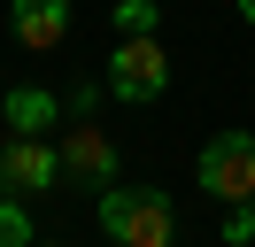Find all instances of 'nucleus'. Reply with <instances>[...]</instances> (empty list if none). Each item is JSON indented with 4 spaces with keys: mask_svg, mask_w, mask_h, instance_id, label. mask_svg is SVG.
I'll list each match as a JSON object with an SVG mask.
<instances>
[{
    "mask_svg": "<svg viewBox=\"0 0 255 247\" xmlns=\"http://www.w3.org/2000/svg\"><path fill=\"white\" fill-rule=\"evenodd\" d=\"M201 185L224 209H248L255 201V131H217L201 147Z\"/></svg>",
    "mask_w": 255,
    "mask_h": 247,
    "instance_id": "2",
    "label": "nucleus"
},
{
    "mask_svg": "<svg viewBox=\"0 0 255 247\" xmlns=\"http://www.w3.org/2000/svg\"><path fill=\"white\" fill-rule=\"evenodd\" d=\"M62 178H85V185H101V193L116 185V139L101 131V124H70V139H62Z\"/></svg>",
    "mask_w": 255,
    "mask_h": 247,
    "instance_id": "5",
    "label": "nucleus"
},
{
    "mask_svg": "<svg viewBox=\"0 0 255 247\" xmlns=\"http://www.w3.org/2000/svg\"><path fill=\"white\" fill-rule=\"evenodd\" d=\"M255 240V201H248V209H232V216H224V247H248Z\"/></svg>",
    "mask_w": 255,
    "mask_h": 247,
    "instance_id": "10",
    "label": "nucleus"
},
{
    "mask_svg": "<svg viewBox=\"0 0 255 247\" xmlns=\"http://www.w3.org/2000/svg\"><path fill=\"white\" fill-rule=\"evenodd\" d=\"M0 185L16 201L54 193V185H62V147H47V139H8V147H0Z\"/></svg>",
    "mask_w": 255,
    "mask_h": 247,
    "instance_id": "4",
    "label": "nucleus"
},
{
    "mask_svg": "<svg viewBox=\"0 0 255 247\" xmlns=\"http://www.w3.org/2000/svg\"><path fill=\"white\" fill-rule=\"evenodd\" d=\"M54 116H62V101H54L47 85H16V93H8V131H16V139H47Z\"/></svg>",
    "mask_w": 255,
    "mask_h": 247,
    "instance_id": "7",
    "label": "nucleus"
},
{
    "mask_svg": "<svg viewBox=\"0 0 255 247\" xmlns=\"http://www.w3.org/2000/svg\"><path fill=\"white\" fill-rule=\"evenodd\" d=\"M109 93L131 101V108L162 101V93H170V54H162V39H116V54H109Z\"/></svg>",
    "mask_w": 255,
    "mask_h": 247,
    "instance_id": "3",
    "label": "nucleus"
},
{
    "mask_svg": "<svg viewBox=\"0 0 255 247\" xmlns=\"http://www.w3.org/2000/svg\"><path fill=\"white\" fill-rule=\"evenodd\" d=\"M0 247H39L31 240V209H23L16 193H0Z\"/></svg>",
    "mask_w": 255,
    "mask_h": 247,
    "instance_id": "9",
    "label": "nucleus"
},
{
    "mask_svg": "<svg viewBox=\"0 0 255 247\" xmlns=\"http://www.w3.org/2000/svg\"><path fill=\"white\" fill-rule=\"evenodd\" d=\"M8 31H16L31 54H54L70 39V0H16L8 8Z\"/></svg>",
    "mask_w": 255,
    "mask_h": 247,
    "instance_id": "6",
    "label": "nucleus"
},
{
    "mask_svg": "<svg viewBox=\"0 0 255 247\" xmlns=\"http://www.w3.org/2000/svg\"><path fill=\"white\" fill-rule=\"evenodd\" d=\"M101 232L116 247H170L178 240V201L155 185H109L101 193Z\"/></svg>",
    "mask_w": 255,
    "mask_h": 247,
    "instance_id": "1",
    "label": "nucleus"
},
{
    "mask_svg": "<svg viewBox=\"0 0 255 247\" xmlns=\"http://www.w3.org/2000/svg\"><path fill=\"white\" fill-rule=\"evenodd\" d=\"M162 0H116V39H155Z\"/></svg>",
    "mask_w": 255,
    "mask_h": 247,
    "instance_id": "8",
    "label": "nucleus"
},
{
    "mask_svg": "<svg viewBox=\"0 0 255 247\" xmlns=\"http://www.w3.org/2000/svg\"><path fill=\"white\" fill-rule=\"evenodd\" d=\"M240 23H248V31H255V0H240Z\"/></svg>",
    "mask_w": 255,
    "mask_h": 247,
    "instance_id": "11",
    "label": "nucleus"
}]
</instances>
